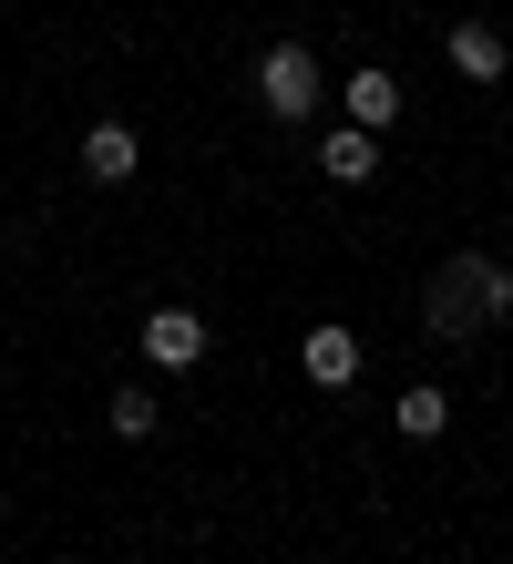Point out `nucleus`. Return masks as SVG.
Returning a JSON list of instances; mask_svg holds the SVG:
<instances>
[{
    "instance_id": "f257e3e1",
    "label": "nucleus",
    "mask_w": 513,
    "mask_h": 564,
    "mask_svg": "<svg viewBox=\"0 0 513 564\" xmlns=\"http://www.w3.org/2000/svg\"><path fill=\"white\" fill-rule=\"evenodd\" d=\"M493 318H513V268L483 257V247L441 257L431 288H421V328H431V339H483Z\"/></svg>"
},
{
    "instance_id": "f03ea898",
    "label": "nucleus",
    "mask_w": 513,
    "mask_h": 564,
    "mask_svg": "<svg viewBox=\"0 0 513 564\" xmlns=\"http://www.w3.org/2000/svg\"><path fill=\"white\" fill-rule=\"evenodd\" d=\"M319 52H308V42H267V62H257V104L267 113H278V123H308V113H319Z\"/></svg>"
},
{
    "instance_id": "7ed1b4c3",
    "label": "nucleus",
    "mask_w": 513,
    "mask_h": 564,
    "mask_svg": "<svg viewBox=\"0 0 513 564\" xmlns=\"http://www.w3.org/2000/svg\"><path fill=\"white\" fill-rule=\"evenodd\" d=\"M145 359H154V370H195V359H205V318L195 308H154L145 318Z\"/></svg>"
},
{
    "instance_id": "20e7f679",
    "label": "nucleus",
    "mask_w": 513,
    "mask_h": 564,
    "mask_svg": "<svg viewBox=\"0 0 513 564\" xmlns=\"http://www.w3.org/2000/svg\"><path fill=\"white\" fill-rule=\"evenodd\" d=\"M298 370L319 380V390H350L360 380V339H350V328H308V339H298Z\"/></svg>"
},
{
    "instance_id": "39448f33",
    "label": "nucleus",
    "mask_w": 513,
    "mask_h": 564,
    "mask_svg": "<svg viewBox=\"0 0 513 564\" xmlns=\"http://www.w3.org/2000/svg\"><path fill=\"white\" fill-rule=\"evenodd\" d=\"M350 123H360V134L400 123V73H381V62H370V73H350Z\"/></svg>"
},
{
    "instance_id": "423d86ee",
    "label": "nucleus",
    "mask_w": 513,
    "mask_h": 564,
    "mask_svg": "<svg viewBox=\"0 0 513 564\" xmlns=\"http://www.w3.org/2000/svg\"><path fill=\"white\" fill-rule=\"evenodd\" d=\"M133 164H145V154H133L124 123H93V134H83V175H93V185H124Z\"/></svg>"
},
{
    "instance_id": "0eeeda50",
    "label": "nucleus",
    "mask_w": 513,
    "mask_h": 564,
    "mask_svg": "<svg viewBox=\"0 0 513 564\" xmlns=\"http://www.w3.org/2000/svg\"><path fill=\"white\" fill-rule=\"evenodd\" d=\"M319 164H329V185H370V175H381V144H370V134H360V123H339V134H329V154H319Z\"/></svg>"
},
{
    "instance_id": "6e6552de",
    "label": "nucleus",
    "mask_w": 513,
    "mask_h": 564,
    "mask_svg": "<svg viewBox=\"0 0 513 564\" xmlns=\"http://www.w3.org/2000/svg\"><path fill=\"white\" fill-rule=\"evenodd\" d=\"M452 73H462V83H503V42H493L483 21H462V31H452Z\"/></svg>"
},
{
    "instance_id": "1a4fd4ad",
    "label": "nucleus",
    "mask_w": 513,
    "mask_h": 564,
    "mask_svg": "<svg viewBox=\"0 0 513 564\" xmlns=\"http://www.w3.org/2000/svg\"><path fill=\"white\" fill-rule=\"evenodd\" d=\"M391 421H400V442H431V431L452 421V401H441V390H400V411H391Z\"/></svg>"
},
{
    "instance_id": "9d476101",
    "label": "nucleus",
    "mask_w": 513,
    "mask_h": 564,
    "mask_svg": "<svg viewBox=\"0 0 513 564\" xmlns=\"http://www.w3.org/2000/svg\"><path fill=\"white\" fill-rule=\"evenodd\" d=\"M103 411H114V431H124V442H145V431L164 421V411H154V390H114Z\"/></svg>"
}]
</instances>
